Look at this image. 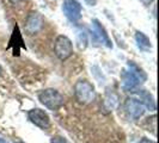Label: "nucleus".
<instances>
[{"label": "nucleus", "instance_id": "nucleus-10", "mask_svg": "<svg viewBox=\"0 0 159 143\" xmlns=\"http://www.w3.org/2000/svg\"><path fill=\"white\" fill-rule=\"evenodd\" d=\"M7 48H12L13 56H19L20 49L25 48L23 37H22V33H20V30H19V26L18 25H16L13 28V31H12V35H11V38H10V43H8Z\"/></svg>", "mask_w": 159, "mask_h": 143}, {"label": "nucleus", "instance_id": "nucleus-6", "mask_svg": "<svg viewBox=\"0 0 159 143\" xmlns=\"http://www.w3.org/2000/svg\"><path fill=\"white\" fill-rule=\"evenodd\" d=\"M28 118L32 124H35L36 127H39L42 130H47L50 127V118L44 110H41L37 107L31 109L28 112Z\"/></svg>", "mask_w": 159, "mask_h": 143}, {"label": "nucleus", "instance_id": "nucleus-18", "mask_svg": "<svg viewBox=\"0 0 159 143\" xmlns=\"http://www.w3.org/2000/svg\"><path fill=\"white\" fill-rule=\"evenodd\" d=\"M0 143H8V142H6L5 140H2V138H0Z\"/></svg>", "mask_w": 159, "mask_h": 143}, {"label": "nucleus", "instance_id": "nucleus-1", "mask_svg": "<svg viewBox=\"0 0 159 143\" xmlns=\"http://www.w3.org/2000/svg\"><path fill=\"white\" fill-rule=\"evenodd\" d=\"M121 80H122V87L125 91L134 92V89H136L143 82L147 80V75L138 64L129 61L127 68L123 69L121 73Z\"/></svg>", "mask_w": 159, "mask_h": 143}, {"label": "nucleus", "instance_id": "nucleus-3", "mask_svg": "<svg viewBox=\"0 0 159 143\" xmlns=\"http://www.w3.org/2000/svg\"><path fill=\"white\" fill-rule=\"evenodd\" d=\"M74 95L80 104H90L95 100V86L88 80H78L74 85Z\"/></svg>", "mask_w": 159, "mask_h": 143}, {"label": "nucleus", "instance_id": "nucleus-14", "mask_svg": "<svg viewBox=\"0 0 159 143\" xmlns=\"http://www.w3.org/2000/svg\"><path fill=\"white\" fill-rule=\"evenodd\" d=\"M50 143H70L67 141V138H65L64 136H53L50 138Z\"/></svg>", "mask_w": 159, "mask_h": 143}, {"label": "nucleus", "instance_id": "nucleus-15", "mask_svg": "<svg viewBox=\"0 0 159 143\" xmlns=\"http://www.w3.org/2000/svg\"><path fill=\"white\" fill-rule=\"evenodd\" d=\"M86 4H88L89 6H96V4H97V0H84Z\"/></svg>", "mask_w": 159, "mask_h": 143}, {"label": "nucleus", "instance_id": "nucleus-13", "mask_svg": "<svg viewBox=\"0 0 159 143\" xmlns=\"http://www.w3.org/2000/svg\"><path fill=\"white\" fill-rule=\"evenodd\" d=\"M77 43L80 50H84L88 47V35L84 31H78L77 33Z\"/></svg>", "mask_w": 159, "mask_h": 143}, {"label": "nucleus", "instance_id": "nucleus-7", "mask_svg": "<svg viewBox=\"0 0 159 143\" xmlns=\"http://www.w3.org/2000/svg\"><path fill=\"white\" fill-rule=\"evenodd\" d=\"M92 33H93V37L97 42H99L101 44H104L105 47L112 48L111 40L109 37V33L107 32L105 28L101 24V22L98 19H93L92 20Z\"/></svg>", "mask_w": 159, "mask_h": 143}, {"label": "nucleus", "instance_id": "nucleus-11", "mask_svg": "<svg viewBox=\"0 0 159 143\" xmlns=\"http://www.w3.org/2000/svg\"><path fill=\"white\" fill-rule=\"evenodd\" d=\"M138 94L140 97L139 102L143 104V107L148 109L150 111H156V103H154V99L150 92H147L146 89H140V92H138Z\"/></svg>", "mask_w": 159, "mask_h": 143}, {"label": "nucleus", "instance_id": "nucleus-5", "mask_svg": "<svg viewBox=\"0 0 159 143\" xmlns=\"http://www.w3.org/2000/svg\"><path fill=\"white\" fill-rule=\"evenodd\" d=\"M62 12L70 22L78 23L81 18V5L78 0H64Z\"/></svg>", "mask_w": 159, "mask_h": 143}, {"label": "nucleus", "instance_id": "nucleus-17", "mask_svg": "<svg viewBox=\"0 0 159 143\" xmlns=\"http://www.w3.org/2000/svg\"><path fill=\"white\" fill-rule=\"evenodd\" d=\"M140 1L143 2V5H146V6H148L150 4H152V1H153V0H140Z\"/></svg>", "mask_w": 159, "mask_h": 143}, {"label": "nucleus", "instance_id": "nucleus-16", "mask_svg": "<svg viewBox=\"0 0 159 143\" xmlns=\"http://www.w3.org/2000/svg\"><path fill=\"white\" fill-rule=\"evenodd\" d=\"M140 143H156L154 141H152V140H148V138H143Z\"/></svg>", "mask_w": 159, "mask_h": 143}, {"label": "nucleus", "instance_id": "nucleus-9", "mask_svg": "<svg viewBox=\"0 0 159 143\" xmlns=\"http://www.w3.org/2000/svg\"><path fill=\"white\" fill-rule=\"evenodd\" d=\"M43 23H44L43 18L40 13H36V12L30 13L26 18V20H25V30L29 35H34V33L39 32L42 29Z\"/></svg>", "mask_w": 159, "mask_h": 143}, {"label": "nucleus", "instance_id": "nucleus-2", "mask_svg": "<svg viewBox=\"0 0 159 143\" xmlns=\"http://www.w3.org/2000/svg\"><path fill=\"white\" fill-rule=\"evenodd\" d=\"M39 100L48 110L56 111L64 105V95L54 88H46L39 93Z\"/></svg>", "mask_w": 159, "mask_h": 143}, {"label": "nucleus", "instance_id": "nucleus-12", "mask_svg": "<svg viewBox=\"0 0 159 143\" xmlns=\"http://www.w3.org/2000/svg\"><path fill=\"white\" fill-rule=\"evenodd\" d=\"M135 41H136L138 47L140 48L141 50H143V51H148L152 48L151 40H150L143 32H141V31L135 32Z\"/></svg>", "mask_w": 159, "mask_h": 143}, {"label": "nucleus", "instance_id": "nucleus-8", "mask_svg": "<svg viewBox=\"0 0 159 143\" xmlns=\"http://www.w3.org/2000/svg\"><path fill=\"white\" fill-rule=\"evenodd\" d=\"M125 110H126L128 117H130L132 119H139L140 117H143V115L145 113L143 105L138 99H134V98H127L126 99Z\"/></svg>", "mask_w": 159, "mask_h": 143}, {"label": "nucleus", "instance_id": "nucleus-19", "mask_svg": "<svg viewBox=\"0 0 159 143\" xmlns=\"http://www.w3.org/2000/svg\"><path fill=\"white\" fill-rule=\"evenodd\" d=\"M12 2H18V1H22V0H11Z\"/></svg>", "mask_w": 159, "mask_h": 143}, {"label": "nucleus", "instance_id": "nucleus-4", "mask_svg": "<svg viewBox=\"0 0 159 143\" xmlns=\"http://www.w3.org/2000/svg\"><path fill=\"white\" fill-rule=\"evenodd\" d=\"M54 53H55L56 57L61 61H65L68 57H71L73 54L72 41L65 35L57 36L55 42H54Z\"/></svg>", "mask_w": 159, "mask_h": 143}, {"label": "nucleus", "instance_id": "nucleus-20", "mask_svg": "<svg viewBox=\"0 0 159 143\" xmlns=\"http://www.w3.org/2000/svg\"><path fill=\"white\" fill-rule=\"evenodd\" d=\"M1 72H2V69H1V67H0V75H1Z\"/></svg>", "mask_w": 159, "mask_h": 143}]
</instances>
